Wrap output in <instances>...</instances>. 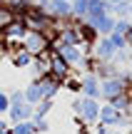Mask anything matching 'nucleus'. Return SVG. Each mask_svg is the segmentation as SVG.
<instances>
[{"mask_svg":"<svg viewBox=\"0 0 132 134\" xmlns=\"http://www.w3.org/2000/svg\"><path fill=\"white\" fill-rule=\"evenodd\" d=\"M23 50H28L33 57L45 55L50 50V37L45 32H38V30H28V35L23 37Z\"/></svg>","mask_w":132,"mask_h":134,"instance_id":"1","label":"nucleus"},{"mask_svg":"<svg viewBox=\"0 0 132 134\" xmlns=\"http://www.w3.org/2000/svg\"><path fill=\"white\" fill-rule=\"evenodd\" d=\"M122 92H127V82H125V70H122V75H117V77H107V80H100V99L110 102L112 97L122 94Z\"/></svg>","mask_w":132,"mask_h":134,"instance_id":"2","label":"nucleus"},{"mask_svg":"<svg viewBox=\"0 0 132 134\" xmlns=\"http://www.w3.org/2000/svg\"><path fill=\"white\" fill-rule=\"evenodd\" d=\"M82 97V94H80ZM100 99H90V97H82V102H80V119L85 122L87 127H95L100 122Z\"/></svg>","mask_w":132,"mask_h":134,"instance_id":"3","label":"nucleus"},{"mask_svg":"<svg viewBox=\"0 0 132 134\" xmlns=\"http://www.w3.org/2000/svg\"><path fill=\"white\" fill-rule=\"evenodd\" d=\"M47 57H50V75H52V77H57L60 82H65L70 75H72V67L60 57L57 50H47Z\"/></svg>","mask_w":132,"mask_h":134,"instance_id":"4","label":"nucleus"},{"mask_svg":"<svg viewBox=\"0 0 132 134\" xmlns=\"http://www.w3.org/2000/svg\"><path fill=\"white\" fill-rule=\"evenodd\" d=\"M80 94L90 97V99H100V77L92 72H82L80 75Z\"/></svg>","mask_w":132,"mask_h":134,"instance_id":"5","label":"nucleus"},{"mask_svg":"<svg viewBox=\"0 0 132 134\" xmlns=\"http://www.w3.org/2000/svg\"><path fill=\"white\" fill-rule=\"evenodd\" d=\"M45 10H47L50 18H55V20H70L72 18V5H70V0H47V3H45Z\"/></svg>","mask_w":132,"mask_h":134,"instance_id":"6","label":"nucleus"},{"mask_svg":"<svg viewBox=\"0 0 132 134\" xmlns=\"http://www.w3.org/2000/svg\"><path fill=\"white\" fill-rule=\"evenodd\" d=\"M92 55H95L97 60H115V55H117V47L112 45L110 35H100V40L92 45Z\"/></svg>","mask_w":132,"mask_h":134,"instance_id":"7","label":"nucleus"},{"mask_svg":"<svg viewBox=\"0 0 132 134\" xmlns=\"http://www.w3.org/2000/svg\"><path fill=\"white\" fill-rule=\"evenodd\" d=\"M28 35V27L23 25V20H13L0 30V37L3 40H13V42H23V37Z\"/></svg>","mask_w":132,"mask_h":134,"instance_id":"8","label":"nucleus"},{"mask_svg":"<svg viewBox=\"0 0 132 134\" xmlns=\"http://www.w3.org/2000/svg\"><path fill=\"white\" fill-rule=\"evenodd\" d=\"M35 107L28 104V102H23V104H10L8 109V122L10 124H18V122H28L30 117H33Z\"/></svg>","mask_w":132,"mask_h":134,"instance_id":"9","label":"nucleus"},{"mask_svg":"<svg viewBox=\"0 0 132 134\" xmlns=\"http://www.w3.org/2000/svg\"><path fill=\"white\" fill-rule=\"evenodd\" d=\"M38 80H40V87H43V99H55L57 92L62 90V82H60L57 77H52L50 72L43 75V77H38Z\"/></svg>","mask_w":132,"mask_h":134,"instance_id":"10","label":"nucleus"},{"mask_svg":"<svg viewBox=\"0 0 132 134\" xmlns=\"http://www.w3.org/2000/svg\"><path fill=\"white\" fill-rule=\"evenodd\" d=\"M57 52H60V57L72 67V70H77V67L82 65V57H85L82 47H67V45H65V47H57Z\"/></svg>","mask_w":132,"mask_h":134,"instance_id":"11","label":"nucleus"},{"mask_svg":"<svg viewBox=\"0 0 132 134\" xmlns=\"http://www.w3.org/2000/svg\"><path fill=\"white\" fill-rule=\"evenodd\" d=\"M77 30H80V37H82V45H87V47H92L95 42L100 40V32L92 27L90 23H85V20H77Z\"/></svg>","mask_w":132,"mask_h":134,"instance_id":"12","label":"nucleus"},{"mask_svg":"<svg viewBox=\"0 0 132 134\" xmlns=\"http://www.w3.org/2000/svg\"><path fill=\"white\" fill-rule=\"evenodd\" d=\"M115 20H117V18L107 13V15H100V18H95V20H85V23H90L100 35H110V32H112V27H115Z\"/></svg>","mask_w":132,"mask_h":134,"instance_id":"13","label":"nucleus"},{"mask_svg":"<svg viewBox=\"0 0 132 134\" xmlns=\"http://www.w3.org/2000/svg\"><path fill=\"white\" fill-rule=\"evenodd\" d=\"M25 102H28V104H38V102H43V87H40V80L38 77H33V80H30V85L25 87Z\"/></svg>","mask_w":132,"mask_h":134,"instance_id":"14","label":"nucleus"},{"mask_svg":"<svg viewBox=\"0 0 132 134\" xmlns=\"http://www.w3.org/2000/svg\"><path fill=\"white\" fill-rule=\"evenodd\" d=\"M107 104H112L117 112H125V114H132V92H122V94H117V97H112V99L107 102Z\"/></svg>","mask_w":132,"mask_h":134,"instance_id":"15","label":"nucleus"},{"mask_svg":"<svg viewBox=\"0 0 132 134\" xmlns=\"http://www.w3.org/2000/svg\"><path fill=\"white\" fill-rule=\"evenodd\" d=\"M28 70H30V75H33V77H43V75H47V72H50V57H47V52H45V55H38Z\"/></svg>","mask_w":132,"mask_h":134,"instance_id":"16","label":"nucleus"},{"mask_svg":"<svg viewBox=\"0 0 132 134\" xmlns=\"http://www.w3.org/2000/svg\"><path fill=\"white\" fill-rule=\"evenodd\" d=\"M33 60H35V57L28 52V50H23V47H20L18 52L10 55V62H13V67H18V70H28V67L33 65Z\"/></svg>","mask_w":132,"mask_h":134,"instance_id":"17","label":"nucleus"},{"mask_svg":"<svg viewBox=\"0 0 132 134\" xmlns=\"http://www.w3.org/2000/svg\"><path fill=\"white\" fill-rule=\"evenodd\" d=\"M130 3H132V0L110 3V15H115V18H130Z\"/></svg>","mask_w":132,"mask_h":134,"instance_id":"18","label":"nucleus"},{"mask_svg":"<svg viewBox=\"0 0 132 134\" xmlns=\"http://www.w3.org/2000/svg\"><path fill=\"white\" fill-rule=\"evenodd\" d=\"M70 5H72V18L85 20V15H87V8H90V0H70Z\"/></svg>","mask_w":132,"mask_h":134,"instance_id":"19","label":"nucleus"},{"mask_svg":"<svg viewBox=\"0 0 132 134\" xmlns=\"http://www.w3.org/2000/svg\"><path fill=\"white\" fill-rule=\"evenodd\" d=\"M10 134H38L35 132V127H33V122H18V124H10Z\"/></svg>","mask_w":132,"mask_h":134,"instance_id":"20","label":"nucleus"},{"mask_svg":"<svg viewBox=\"0 0 132 134\" xmlns=\"http://www.w3.org/2000/svg\"><path fill=\"white\" fill-rule=\"evenodd\" d=\"M30 122H33V127H35V132H38V134H43V132H47V129H50V122H47V117L33 114V117H30Z\"/></svg>","mask_w":132,"mask_h":134,"instance_id":"21","label":"nucleus"},{"mask_svg":"<svg viewBox=\"0 0 132 134\" xmlns=\"http://www.w3.org/2000/svg\"><path fill=\"white\" fill-rule=\"evenodd\" d=\"M52 104H55V99H43V102H38V104H35V112H33V114L47 117L50 112H52Z\"/></svg>","mask_w":132,"mask_h":134,"instance_id":"22","label":"nucleus"},{"mask_svg":"<svg viewBox=\"0 0 132 134\" xmlns=\"http://www.w3.org/2000/svg\"><path fill=\"white\" fill-rule=\"evenodd\" d=\"M13 20H15V15L10 13V8H5V5H0V30H3V27H5L8 23H13Z\"/></svg>","mask_w":132,"mask_h":134,"instance_id":"23","label":"nucleus"},{"mask_svg":"<svg viewBox=\"0 0 132 134\" xmlns=\"http://www.w3.org/2000/svg\"><path fill=\"white\" fill-rule=\"evenodd\" d=\"M127 27H130V18H117V20H115V27H112V32H117V35H125V32H127Z\"/></svg>","mask_w":132,"mask_h":134,"instance_id":"24","label":"nucleus"},{"mask_svg":"<svg viewBox=\"0 0 132 134\" xmlns=\"http://www.w3.org/2000/svg\"><path fill=\"white\" fill-rule=\"evenodd\" d=\"M8 99H10V104H23L25 102V92L23 90H13V92H8Z\"/></svg>","mask_w":132,"mask_h":134,"instance_id":"25","label":"nucleus"},{"mask_svg":"<svg viewBox=\"0 0 132 134\" xmlns=\"http://www.w3.org/2000/svg\"><path fill=\"white\" fill-rule=\"evenodd\" d=\"M110 40H112V45L117 50H130L127 42H125V35H117V32H110Z\"/></svg>","mask_w":132,"mask_h":134,"instance_id":"26","label":"nucleus"},{"mask_svg":"<svg viewBox=\"0 0 132 134\" xmlns=\"http://www.w3.org/2000/svg\"><path fill=\"white\" fill-rule=\"evenodd\" d=\"M10 109V99H8V92H0V114H8Z\"/></svg>","mask_w":132,"mask_h":134,"instance_id":"27","label":"nucleus"},{"mask_svg":"<svg viewBox=\"0 0 132 134\" xmlns=\"http://www.w3.org/2000/svg\"><path fill=\"white\" fill-rule=\"evenodd\" d=\"M125 42H127V47L132 50V23H130V27H127V32H125Z\"/></svg>","mask_w":132,"mask_h":134,"instance_id":"28","label":"nucleus"},{"mask_svg":"<svg viewBox=\"0 0 132 134\" xmlns=\"http://www.w3.org/2000/svg\"><path fill=\"white\" fill-rule=\"evenodd\" d=\"M10 129V122L8 119H0V132H8Z\"/></svg>","mask_w":132,"mask_h":134,"instance_id":"29","label":"nucleus"},{"mask_svg":"<svg viewBox=\"0 0 132 134\" xmlns=\"http://www.w3.org/2000/svg\"><path fill=\"white\" fill-rule=\"evenodd\" d=\"M110 134H127V132H122V129H110Z\"/></svg>","mask_w":132,"mask_h":134,"instance_id":"30","label":"nucleus"},{"mask_svg":"<svg viewBox=\"0 0 132 134\" xmlns=\"http://www.w3.org/2000/svg\"><path fill=\"white\" fill-rule=\"evenodd\" d=\"M45 3H47V0H35V5H45Z\"/></svg>","mask_w":132,"mask_h":134,"instance_id":"31","label":"nucleus"},{"mask_svg":"<svg viewBox=\"0 0 132 134\" xmlns=\"http://www.w3.org/2000/svg\"><path fill=\"white\" fill-rule=\"evenodd\" d=\"M127 67H130V72H132V55H130V62H127Z\"/></svg>","mask_w":132,"mask_h":134,"instance_id":"32","label":"nucleus"},{"mask_svg":"<svg viewBox=\"0 0 132 134\" xmlns=\"http://www.w3.org/2000/svg\"><path fill=\"white\" fill-rule=\"evenodd\" d=\"M130 18H132V3H130Z\"/></svg>","mask_w":132,"mask_h":134,"instance_id":"33","label":"nucleus"},{"mask_svg":"<svg viewBox=\"0 0 132 134\" xmlns=\"http://www.w3.org/2000/svg\"><path fill=\"white\" fill-rule=\"evenodd\" d=\"M110 3H120V0H110Z\"/></svg>","mask_w":132,"mask_h":134,"instance_id":"34","label":"nucleus"},{"mask_svg":"<svg viewBox=\"0 0 132 134\" xmlns=\"http://www.w3.org/2000/svg\"><path fill=\"white\" fill-rule=\"evenodd\" d=\"M0 134H10V132H0Z\"/></svg>","mask_w":132,"mask_h":134,"instance_id":"35","label":"nucleus"},{"mask_svg":"<svg viewBox=\"0 0 132 134\" xmlns=\"http://www.w3.org/2000/svg\"><path fill=\"white\" fill-rule=\"evenodd\" d=\"M127 134H132V127H130V132H127Z\"/></svg>","mask_w":132,"mask_h":134,"instance_id":"36","label":"nucleus"}]
</instances>
